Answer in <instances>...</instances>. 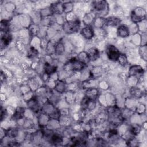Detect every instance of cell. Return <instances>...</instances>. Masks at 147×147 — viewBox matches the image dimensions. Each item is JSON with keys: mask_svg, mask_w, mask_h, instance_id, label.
<instances>
[{"mask_svg": "<svg viewBox=\"0 0 147 147\" xmlns=\"http://www.w3.org/2000/svg\"><path fill=\"white\" fill-rule=\"evenodd\" d=\"M107 113L111 124L116 125L119 124L123 119L122 112L117 106H112L108 108Z\"/></svg>", "mask_w": 147, "mask_h": 147, "instance_id": "1", "label": "cell"}, {"mask_svg": "<svg viewBox=\"0 0 147 147\" xmlns=\"http://www.w3.org/2000/svg\"><path fill=\"white\" fill-rule=\"evenodd\" d=\"M41 110H42L45 114L52 119L57 120L60 117V111L49 100L44 104L42 107H41Z\"/></svg>", "mask_w": 147, "mask_h": 147, "instance_id": "2", "label": "cell"}, {"mask_svg": "<svg viewBox=\"0 0 147 147\" xmlns=\"http://www.w3.org/2000/svg\"><path fill=\"white\" fill-rule=\"evenodd\" d=\"M94 13L100 16L107 15L109 12V5L106 1H95L92 3Z\"/></svg>", "mask_w": 147, "mask_h": 147, "instance_id": "3", "label": "cell"}, {"mask_svg": "<svg viewBox=\"0 0 147 147\" xmlns=\"http://www.w3.org/2000/svg\"><path fill=\"white\" fill-rule=\"evenodd\" d=\"M80 26V22L79 20L67 21L63 24L62 29L65 33L73 34L76 33Z\"/></svg>", "mask_w": 147, "mask_h": 147, "instance_id": "4", "label": "cell"}, {"mask_svg": "<svg viewBox=\"0 0 147 147\" xmlns=\"http://www.w3.org/2000/svg\"><path fill=\"white\" fill-rule=\"evenodd\" d=\"M146 11L141 7H137L131 13V20L134 24L139 23L146 19Z\"/></svg>", "mask_w": 147, "mask_h": 147, "instance_id": "5", "label": "cell"}, {"mask_svg": "<svg viewBox=\"0 0 147 147\" xmlns=\"http://www.w3.org/2000/svg\"><path fill=\"white\" fill-rule=\"evenodd\" d=\"M106 53L109 60L115 61H117L121 53L118 49L114 45H108L106 48Z\"/></svg>", "mask_w": 147, "mask_h": 147, "instance_id": "6", "label": "cell"}, {"mask_svg": "<svg viewBox=\"0 0 147 147\" xmlns=\"http://www.w3.org/2000/svg\"><path fill=\"white\" fill-rule=\"evenodd\" d=\"M69 64L70 65L71 69L76 71L82 70L86 66V64L84 63H82L75 57L71 58L69 60Z\"/></svg>", "mask_w": 147, "mask_h": 147, "instance_id": "7", "label": "cell"}, {"mask_svg": "<svg viewBox=\"0 0 147 147\" xmlns=\"http://www.w3.org/2000/svg\"><path fill=\"white\" fill-rule=\"evenodd\" d=\"M128 74L130 76H141L144 75V69L140 65H134L130 67Z\"/></svg>", "mask_w": 147, "mask_h": 147, "instance_id": "8", "label": "cell"}, {"mask_svg": "<svg viewBox=\"0 0 147 147\" xmlns=\"http://www.w3.org/2000/svg\"><path fill=\"white\" fill-rule=\"evenodd\" d=\"M82 36L87 40H90L94 36V30L92 26L87 25L80 30Z\"/></svg>", "mask_w": 147, "mask_h": 147, "instance_id": "9", "label": "cell"}, {"mask_svg": "<svg viewBox=\"0 0 147 147\" xmlns=\"http://www.w3.org/2000/svg\"><path fill=\"white\" fill-rule=\"evenodd\" d=\"M82 107L84 110H92L95 106V100L85 96L81 102Z\"/></svg>", "mask_w": 147, "mask_h": 147, "instance_id": "10", "label": "cell"}, {"mask_svg": "<svg viewBox=\"0 0 147 147\" xmlns=\"http://www.w3.org/2000/svg\"><path fill=\"white\" fill-rule=\"evenodd\" d=\"M3 34H2L1 38V48L2 49L5 48L11 42L12 40V36L9 33V32H2Z\"/></svg>", "mask_w": 147, "mask_h": 147, "instance_id": "11", "label": "cell"}, {"mask_svg": "<svg viewBox=\"0 0 147 147\" xmlns=\"http://www.w3.org/2000/svg\"><path fill=\"white\" fill-rule=\"evenodd\" d=\"M27 105L29 109H30L34 113H37L40 109H41V107L40 106L37 99L35 97L32 98L28 100Z\"/></svg>", "mask_w": 147, "mask_h": 147, "instance_id": "12", "label": "cell"}, {"mask_svg": "<svg viewBox=\"0 0 147 147\" xmlns=\"http://www.w3.org/2000/svg\"><path fill=\"white\" fill-rule=\"evenodd\" d=\"M104 22L106 26H115L117 25H119L121 20L120 18L117 17H114V16H111L107 17L104 19Z\"/></svg>", "mask_w": 147, "mask_h": 147, "instance_id": "13", "label": "cell"}, {"mask_svg": "<svg viewBox=\"0 0 147 147\" xmlns=\"http://www.w3.org/2000/svg\"><path fill=\"white\" fill-rule=\"evenodd\" d=\"M117 33L119 37L125 38L129 36L130 30L129 28L125 25H119L117 28Z\"/></svg>", "mask_w": 147, "mask_h": 147, "instance_id": "14", "label": "cell"}, {"mask_svg": "<svg viewBox=\"0 0 147 147\" xmlns=\"http://www.w3.org/2000/svg\"><path fill=\"white\" fill-rule=\"evenodd\" d=\"M49 9L52 12V14H60L62 13H64L63 3H61V2H56L51 4Z\"/></svg>", "mask_w": 147, "mask_h": 147, "instance_id": "15", "label": "cell"}, {"mask_svg": "<svg viewBox=\"0 0 147 147\" xmlns=\"http://www.w3.org/2000/svg\"><path fill=\"white\" fill-rule=\"evenodd\" d=\"M90 61H95L99 57V51L97 48H91L86 52Z\"/></svg>", "mask_w": 147, "mask_h": 147, "instance_id": "16", "label": "cell"}, {"mask_svg": "<svg viewBox=\"0 0 147 147\" xmlns=\"http://www.w3.org/2000/svg\"><path fill=\"white\" fill-rule=\"evenodd\" d=\"M50 142L53 144L55 145H60L63 142V137L57 133H53L51 135L49 138Z\"/></svg>", "mask_w": 147, "mask_h": 147, "instance_id": "17", "label": "cell"}, {"mask_svg": "<svg viewBox=\"0 0 147 147\" xmlns=\"http://www.w3.org/2000/svg\"><path fill=\"white\" fill-rule=\"evenodd\" d=\"M44 69L45 74L49 75L54 74L56 71L57 67L53 65L48 62H45L44 65Z\"/></svg>", "mask_w": 147, "mask_h": 147, "instance_id": "18", "label": "cell"}, {"mask_svg": "<svg viewBox=\"0 0 147 147\" xmlns=\"http://www.w3.org/2000/svg\"><path fill=\"white\" fill-rule=\"evenodd\" d=\"M66 88H67V84L65 82L63 81L59 80L55 84V90L59 93L61 94L64 92Z\"/></svg>", "mask_w": 147, "mask_h": 147, "instance_id": "19", "label": "cell"}, {"mask_svg": "<svg viewBox=\"0 0 147 147\" xmlns=\"http://www.w3.org/2000/svg\"><path fill=\"white\" fill-rule=\"evenodd\" d=\"M25 113V109L22 107H18L16 109L13 117L16 119H21L24 117V115Z\"/></svg>", "mask_w": 147, "mask_h": 147, "instance_id": "20", "label": "cell"}, {"mask_svg": "<svg viewBox=\"0 0 147 147\" xmlns=\"http://www.w3.org/2000/svg\"><path fill=\"white\" fill-rule=\"evenodd\" d=\"M98 90L96 88H92L88 89L87 91L86 96L87 97L91 99H93V100H95V99H96V98L98 96Z\"/></svg>", "mask_w": 147, "mask_h": 147, "instance_id": "21", "label": "cell"}, {"mask_svg": "<svg viewBox=\"0 0 147 147\" xmlns=\"http://www.w3.org/2000/svg\"><path fill=\"white\" fill-rule=\"evenodd\" d=\"M130 94L133 97L136 98H140L143 95L142 91L136 87H132V88L130 89Z\"/></svg>", "mask_w": 147, "mask_h": 147, "instance_id": "22", "label": "cell"}, {"mask_svg": "<svg viewBox=\"0 0 147 147\" xmlns=\"http://www.w3.org/2000/svg\"><path fill=\"white\" fill-rule=\"evenodd\" d=\"M18 130L17 128H10L7 130H6V136L10 138H14L18 135Z\"/></svg>", "mask_w": 147, "mask_h": 147, "instance_id": "23", "label": "cell"}, {"mask_svg": "<svg viewBox=\"0 0 147 147\" xmlns=\"http://www.w3.org/2000/svg\"><path fill=\"white\" fill-rule=\"evenodd\" d=\"M64 46L62 42H59L55 46V53L59 55L64 52Z\"/></svg>", "mask_w": 147, "mask_h": 147, "instance_id": "24", "label": "cell"}, {"mask_svg": "<svg viewBox=\"0 0 147 147\" xmlns=\"http://www.w3.org/2000/svg\"><path fill=\"white\" fill-rule=\"evenodd\" d=\"M139 53L142 59L146 61V55H147V47L146 45H141L139 48Z\"/></svg>", "mask_w": 147, "mask_h": 147, "instance_id": "25", "label": "cell"}, {"mask_svg": "<svg viewBox=\"0 0 147 147\" xmlns=\"http://www.w3.org/2000/svg\"><path fill=\"white\" fill-rule=\"evenodd\" d=\"M9 21L3 20L1 22V32H9Z\"/></svg>", "mask_w": 147, "mask_h": 147, "instance_id": "26", "label": "cell"}, {"mask_svg": "<svg viewBox=\"0 0 147 147\" xmlns=\"http://www.w3.org/2000/svg\"><path fill=\"white\" fill-rule=\"evenodd\" d=\"M28 57L29 58H34L38 56V52L34 47H30L28 52Z\"/></svg>", "mask_w": 147, "mask_h": 147, "instance_id": "27", "label": "cell"}, {"mask_svg": "<svg viewBox=\"0 0 147 147\" xmlns=\"http://www.w3.org/2000/svg\"><path fill=\"white\" fill-rule=\"evenodd\" d=\"M141 131V127L138 125H133L130 129V132L133 136L137 135Z\"/></svg>", "mask_w": 147, "mask_h": 147, "instance_id": "28", "label": "cell"}, {"mask_svg": "<svg viewBox=\"0 0 147 147\" xmlns=\"http://www.w3.org/2000/svg\"><path fill=\"white\" fill-rule=\"evenodd\" d=\"M117 61L118 63L121 65H125L127 63V57L125 55L121 53Z\"/></svg>", "mask_w": 147, "mask_h": 147, "instance_id": "29", "label": "cell"}, {"mask_svg": "<svg viewBox=\"0 0 147 147\" xmlns=\"http://www.w3.org/2000/svg\"><path fill=\"white\" fill-rule=\"evenodd\" d=\"M73 5L71 2H66L63 3L64 13H68L72 10Z\"/></svg>", "mask_w": 147, "mask_h": 147, "instance_id": "30", "label": "cell"}, {"mask_svg": "<svg viewBox=\"0 0 147 147\" xmlns=\"http://www.w3.org/2000/svg\"><path fill=\"white\" fill-rule=\"evenodd\" d=\"M7 112L5 109H3L2 107H1V121H2L3 119V118H5V117L7 115Z\"/></svg>", "mask_w": 147, "mask_h": 147, "instance_id": "31", "label": "cell"}]
</instances>
